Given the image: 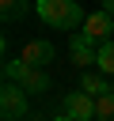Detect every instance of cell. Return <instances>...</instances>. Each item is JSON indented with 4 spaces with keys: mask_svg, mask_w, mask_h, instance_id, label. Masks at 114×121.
Returning <instances> with one entry per match:
<instances>
[{
    "mask_svg": "<svg viewBox=\"0 0 114 121\" xmlns=\"http://www.w3.org/2000/svg\"><path fill=\"white\" fill-rule=\"evenodd\" d=\"M34 11L53 30H76V26L87 23V15H84V8L76 0H34Z\"/></svg>",
    "mask_w": 114,
    "mask_h": 121,
    "instance_id": "1",
    "label": "cell"
},
{
    "mask_svg": "<svg viewBox=\"0 0 114 121\" xmlns=\"http://www.w3.org/2000/svg\"><path fill=\"white\" fill-rule=\"evenodd\" d=\"M4 79H8V83H19L27 95H46V91L53 87L49 72H46V68H34V64H27L23 57H15V60H4Z\"/></svg>",
    "mask_w": 114,
    "mask_h": 121,
    "instance_id": "2",
    "label": "cell"
},
{
    "mask_svg": "<svg viewBox=\"0 0 114 121\" xmlns=\"http://www.w3.org/2000/svg\"><path fill=\"white\" fill-rule=\"evenodd\" d=\"M27 113H30L27 91L19 83H8L4 79V87H0V117L4 121H27Z\"/></svg>",
    "mask_w": 114,
    "mask_h": 121,
    "instance_id": "3",
    "label": "cell"
},
{
    "mask_svg": "<svg viewBox=\"0 0 114 121\" xmlns=\"http://www.w3.org/2000/svg\"><path fill=\"white\" fill-rule=\"evenodd\" d=\"M61 113H68L72 121H91V117H95V98L76 87V91H68V95L61 98Z\"/></svg>",
    "mask_w": 114,
    "mask_h": 121,
    "instance_id": "4",
    "label": "cell"
},
{
    "mask_svg": "<svg viewBox=\"0 0 114 121\" xmlns=\"http://www.w3.org/2000/svg\"><path fill=\"white\" fill-rule=\"evenodd\" d=\"M68 57H72V64H80V72H84V68H91V64L99 60V42H91L87 34H72Z\"/></svg>",
    "mask_w": 114,
    "mask_h": 121,
    "instance_id": "5",
    "label": "cell"
},
{
    "mask_svg": "<svg viewBox=\"0 0 114 121\" xmlns=\"http://www.w3.org/2000/svg\"><path fill=\"white\" fill-rule=\"evenodd\" d=\"M84 34H87L91 42H99V45L110 42V38H114V15H110V11H91L87 23H84Z\"/></svg>",
    "mask_w": 114,
    "mask_h": 121,
    "instance_id": "6",
    "label": "cell"
},
{
    "mask_svg": "<svg viewBox=\"0 0 114 121\" xmlns=\"http://www.w3.org/2000/svg\"><path fill=\"white\" fill-rule=\"evenodd\" d=\"M23 60H27V64H34V68H49V64L57 60V49H53V42L34 38V42H27V45H23Z\"/></svg>",
    "mask_w": 114,
    "mask_h": 121,
    "instance_id": "7",
    "label": "cell"
},
{
    "mask_svg": "<svg viewBox=\"0 0 114 121\" xmlns=\"http://www.w3.org/2000/svg\"><path fill=\"white\" fill-rule=\"evenodd\" d=\"M80 91H87L91 98H99V95H110L114 91V83H110V76H103V72H80Z\"/></svg>",
    "mask_w": 114,
    "mask_h": 121,
    "instance_id": "8",
    "label": "cell"
},
{
    "mask_svg": "<svg viewBox=\"0 0 114 121\" xmlns=\"http://www.w3.org/2000/svg\"><path fill=\"white\" fill-rule=\"evenodd\" d=\"M27 11H30V0H0V15H4L8 23L27 19Z\"/></svg>",
    "mask_w": 114,
    "mask_h": 121,
    "instance_id": "9",
    "label": "cell"
},
{
    "mask_svg": "<svg viewBox=\"0 0 114 121\" xmlns=\"http://www.w3.org/2000/svg\"><path fill=\"white\" fill-rule=\"evenodd\" d=\"M95 68H99L103 76H114V38L99 45V60H95Z\"/></svg>",
    "mask_w": 114,
    "mask_h": 121,
    "instance_id": "10",
    "label": "cell"
},
{
    "mask_svg": "<svg viewBox=\"0 0 114 121\" xmlns=\"http://www.w3.org/2000/svg\"><path fill=\"white\" fill-rule=\"evenodd\" d=\"M95 121H114V91L95 98Z\"/></svg>",
    "mask_w": 114,
    "mask_h": 121,
    "instance_id": "11",
    "label": "cell"
},
{
    "mask_svg": "<svg viewBox=\"0 0 114 121\" xmlns=\"http://www.w3.org/2000/svg\"><path fill=\"white\" fill-rule=\"evenodd\" d=\"M27 121H49V117H42V113H27Z\"/></svg>",
    "mask_w": 114,
    "mask_h": 121,
    "instance_id": "12",
    "label": "cell"
},
{
    "mask_svg": "<svg viewBox=\"0 0 114 121\" xmlns=\"http://www.w3.org/2000/svg\"><path fill=\"white\" fill-rule=\"evenodd\" d=\"M103 11H110V15H114V0H103Z\"/></svg>",
    "mask_w": 114,
    "mask_h": 121,
    "instance_id": "13",
    "label": "cell"
},
{
    "mask_svg": "<svg viewBox=\"0 0 114 121\" xmlns=\"http://www.w3.org/2000/svg\"><path fill=\"white\" fill-rule=\"evenodd\" d=\"M53 121H72V117H68V113H57V117H53Z\"/></svg>",
    "mask_w": 114,
    "mask_h": 121,
    "instance_id": "14",
    "label": "cell"
}]
</instances>
